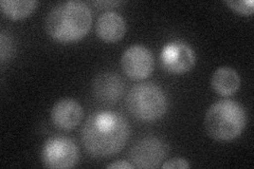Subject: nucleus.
<instances>
[{
	"mask_svg": "<svg viewBox=\"0 0 254 169\" xmlns=\"http://www.w3.org/2000/svg\"><path fill=\"white\" fill-rule=\"evenodd\" d=\"M38 4L36 0H1L0 7L2 13L12 20L27 18Z\"/></svg>",
	"mask_w": 254,
	"mask_h": 169,
	"instance_id": "13",
	"label": "nucleus"
},
{
	"mask_svg": "<svg viewBox=\"0 0 254 169\" xmlns=\"http://www.w3.org/2000/svg\"><path fill=\"white\" fill-rule=\"evenodd\" d=\"M225 3L241 15H252L254 12V3L252 0H226Z\"/></svg>",
	"mask_w": 254,
	"mask_h": 169,
	"instance_id": "14",
	"label": "nucleus"
},
{
	"mask_svg": "<svg viewBox=\"0 0 254 169\" xmlns=\"http://www.w3.org/2000/svg\"><path fill=\"white\" fill-rule=\"evenodd\" d=\"M124 91V80L115 72L101 73L92 82V94L101 103L114 104L121 99Z\"/></svg>",
	"mask_w": 254,
	"mask_h": 169,
	"instance_id": "9",
	"label": "nucleus"
},
{
	"mask_svg": "<svg viewBox=\"0 0 254 169\" xmlns=\"http://www.w3.org/2000/svg\"><path fill=\"white\" fill-rule=\"evenodd\" d=\"M162 67L173 74H184L192 70L196 62V55L188 43L173 40L166 44L160 54Z\"/></svg>",
	"mask_w": 254,
	"mask_h": 169,
	"instance_id": "7",
	"label": "nucleus"
},
{
	"mask_svg": "<svg viewBox=\"0 0 254 169\" xmlns=\"http://www.w3.org/2000/svg\"><path fill=\"white\" fill-rule=\"evenodd\" d=\"M0 56L1 61L3 62L6 58L10 57V53L12 52V40L10 35H5L4 32H1V39H0Z\"/></svg>",
	"mask_w": 254,
	"mask_h": 169,
	"instance_id": "15",
	"label": "nucleus"
},
{
	"mask_svg": "<svg viewBox=\"0 0 254 169\" xmlns=\"http://www.w3.org/2000/svg\"><path fill=\"white\" fill-rule=\"evenodd\" d=\"M130 126L126 117L116 111H101L91 114L81 130L86 151L94 158L117 155L126 145Z\"/></svg>",
	"mask_w": 254,
	"mask_h": 169,
	"instance_id": "1",
	"label": "nucleus"
},
{
	"mask_svg": "<svg viewBox=\"0 0 254 169\" xmlns=\"http://www.w3.org/2000/svg\"><path fill=\"white\" fill-rule=\"evenodd\" d=\"M124 73L133 80L148 77L154 70V56L146 47L133 45L124 51L121 57Z\"/></svg>",
	"mask_w": 254,
	"mask_h": 169,
	"instance_id": "8",
	"label": "nucleus"
},
{
	"mask_svg": "<svg viewBox=\"0 0 254 169\" xmlns=\"http://www.w3.org/2000/svg\"><path fill=\"white\" fill-rule=\"evenodd\" d=\"M162 168L166 169V168H173V169H185V168H190V165L186 159L182 158H174L171 159L169 161H166L162 165Z\"/></svg>",
	"mask_w": 254,
	"mask_h": 169,
	"instance_id": "16",
	"label": "nucleus"
},
{
	"mask_svg": "<svg viewBox=\"0 0 254 169\" xmlns=\"http://www.w3.org/2000/svg\"><path fill=\"white\" fill-rule=\"evenodd\" d=\"M51 120L62 130H72L83 117V108L76 100L62 99L51 109Z\"/></svg>",
	"mask_w": 254,
	"mask_h": 169,
	"instance_id": "10",
	"label": "nucleus"
},
{
	"mask_svg": "<svg viewBox=\"0 0 254 169\" xmlns=\"http://www.w3.org/2000/svg\"><path fill=\"white\" fill-rule=\"evenodd\" d=\"M107 168H111V169H132L134 168V166L128 162H126V161H117V162H114L111 164H108L106 166Z\"/></svg>",
	"mask_w": 254,
	"mask_h": 169,
	"instance_id": "17",
	"label": "nucleus"
},
{
	"mask_svg": "<svg viewBox=\"0 0 254 169\" xmlns=\"http://www.w3.org/2000/svg\"><path fill=\"white\" fill-rule=\"evenodd\" d=\"M247 111L242 104L233 100L214 103L204 117L208 134L217 141H232L238 138L247 126Z\"/></svg>",
	"mask_w": 254,
	"mask_h": 169,
	"instance_id": "3",
	"label": "nucleus"
},
{
	"mask_svg": "<svg viewBox=\"0 0 254 169\" xmlns=\"http://www.w3.org/2000/svg\"><path fill=\"white\" fill-rule=\"evenodd\" d=\"M170 151V146L157 136L147 135L132 145L129 157L137 168H155L161 164Z\"/></svg>",
	"mask_w": 254,
	"mask_h": 169,
	"instance_id": "6",
	"label": "nucleus"
},
{
	"mask_svg": "<svg viewBox=\"0 0 254 169\" xmlns=\"http://www.w3.org/2000/svg\"><path fill=\"white\" fill-rule=\"evenodd\" d=\"M42 162L46 167L65 169L73 167L78 160V147L67 136H51L41 152Z\"/></svg>",
	"mask_w": 254,
	"mask_h": 169,
	"instance_id": "5",
	"label": "nucleus"
},
{
	"mask_svg": "<svg viewBox=\"0 0 254 169\" xmlns=\"http://www.w3.org/2000/svg\"><path fill=\"white\" fill-rule=\"evenodd\" d=\"M211 86L217 94L221 96H231L240 89V74L231 67H219L212 75Z\"/></svg>",
	"mask_w": 254,
	"mask_h": 169,
	"instance_id": "12",
	"label": "nucleus"
},
{
	"mask_svg": "<svg viewBox=\"0 0 254 169\" xmlns=\"http://www.w3.org/2000/svg\"><path fill=\"white\" fill-rule=\"evenodd\" d=\"M92 25L90 7L83 1L71 0L55 5L46 17V30L54 40L63 44L85 37Z\"/></svg>",
	"mask_w": 254,
	"mask_h": 169,
	"instance_id": "2",
	"label": "nucleus"
},
{
	"mask_svg": "<svg viewBox=\"0 0 254 169\" xmlns=\"http://www.w3.org/2000/svg\"><path fill=\"white\" fill-rule=\"evenodd\" d=\"M95 32L106 43H116L120 40L126 32V22L121 14L115 11L102 13L95 23Z\"/></svg>",
	"mask_w": 254,
	"mask_h": 169,
	"instance_id": "11",
	"label": "nucleus"
},
{
	"mask_svg": "<svg viewBox=\"0 0 254 169\" xmlns=\"http://www.w3.org/2000/svg\"><path fill=\"white\" fill-rule=\"evenodd\" d=\"M126 107L140 122H155L168 110V99L160 86L154 83H140L127 93Z\"/></svg>",
	"mask_w": 254,
	"mask_h": 169,
	"instance_id": "4",
	"label": "nucleus"
}]
</instances>
